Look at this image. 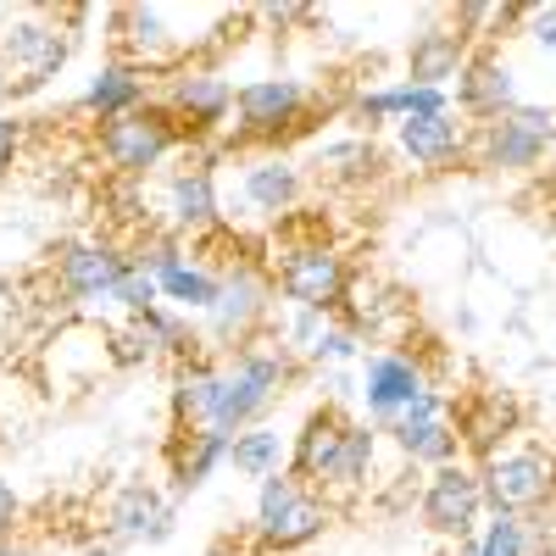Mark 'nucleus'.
<instances>
[{"instance_id": "obj_10", "label": "nucleus", "mask_w": 556, "mask_h": 556, "mask_svg": "<svg viewBox=\"0 0 556 556\" xmlns=\"http://www.w3.org/2000/svg\"><path fill=\"white\" fill-rule=\"evenodd\" d=\"M178 128H184V139H206V134H217L228 117H235V78L228 73H217V67H195V62H184V67H173L167 73V84H162V101H156Z\"/></svg>"}, {"instance_id": "obj_16", "label": "nucleus", "mask_w": 556, "mask_h": 556, "mask_svg": "<svg viewBox=\"0 0 556 556\" xmlns=\"http://www.w3.org/2000/svg\"><path fill=\"white\" fill-rule=\"evenodd\" d=\"M112 56L139 73H173L184 67V39L173 34L162 7H117L112 12Z\"/></svg>"}, {"instance_id": "obj_29", "label": "nucleus", "mask_w": 556, "mask_h": 556, "mask_svg": "<svg viewBox=\"0 0 556 556\" xmlns=\"http://www.w3.org/2000/svg\"><path fill=\"white\" fill-rule=\"evenodd\" d=\"M212 401H217V362H206V356L178 362V367H173V395H167L178 434L212 429Z\"/></svg>"}, {"instance_id": "obj_36", "label": "nucleus", "mask_w": 556, "mask_h": 556, "mask_svg": "<svg viewBox=\"0 0 556 556\" xmlns=\"http://www.w3.org/2000/svg\"><path fill=\"white\" fill-rule=\"evenodd\" d=\"M523 34H529V45H540L545 56H556V0L551 7H523Z\"/></svg>"}, {"instance_id": "obj_18", "label": "nucleus", "mask_w": 556, "mask_h": 556, "mask_svg": "<svg viewBox=\"0 0 556 556\" xmlns=\"http://www.w3.org/2000/svg\"><path fill=\"white\" fill-rule=\"evenodd\" d=\"M178 529V513H173V501L146 484V479H134L123 484L112 501H106V540L112 545H167Z\"/></svg>"}, {"instance_id": "obj_32", "label": "nucleus", "mask_w": 556, "mask_h": 556, "mask_svg": "<svg viewBox=\"0 0 556 556\" xmlns=\"http://www.w3.org/2000/svg\"><path fill=\"white\" fill-rule=\"evenodd\" d=\"M106 306H117L123 317H146V312L162 306V290H156V278H151L146 267H134V262H128V273L117 278V290H112Z\"/></svg>"}, {"instance_id": "obj_41", "label": "nucleus", "mask_w": 556, "mask_h": 556, "mask_svg": "<svg viewBox=\"0 0 556 556\" xmlns=\"http://www.w3.org/2000/svg\"><path fill=\"white\" fill-rule=\"evenodd\" d=\"M7 96H12V89H7V73H0V101H7Z\"/></svg>"}, {"instance_id": "obj_9", "label": "nucleus", "mask_w": 556, "mask_h": 556, "mask_svg": "<svg viewBox=\"0 0 556 556\" xmlns=\"http://www.w3.org/2000/svg\"><path fill=\"white\" fill-rule=\"evenodd\" d=\"M429 390H434L429 367L412 351H374V356L356 362V395L367 406V424H374L379 434L395 424V417H406Z\"/></svg>"}, {"instance_id": "obj_37", "label": "nucleus", "mask_w": 556, "mask_h": 556, "mask_svg": "<svg viewBox=\"0 0 556 556\" xmlns=\"http://www.w3.org/2000/svg\"><path fill=\"white\" fill-rule=\"evenodd\" d=\"M17 156H23V123L0 112V173H12Z\"/></svg>"}, {"instance_id": "obj_38", "label": "nucleus", "mask_w": 556, "mask_h": 556, "mask_svg": "<svg viewBox=\"0 0 556 556\" xmlns=\"http://www.w3.org/2000/svg\"><path fill=\"white\" fill-rule=\"evenodd\" d=\"M17 523H23V501H17L12 479H0V540H12Z\"/></svg>"}, {"instance_id": "obj_12", "label": "nucleus", "mask_w": 556, "mask_h": 556, "mask_svg": "<svg viewBox=\"0 0 556 556\" xmlns=\"http://www.w3.org/2000/svg\"><path fill=\"white\" fill-rule=\"evenodd\" d=\"M484 513V490H479V468L468 462H445L424 479V495H417V518H424L429 534L445 540H473V523Z\"/></svg>"}, {"instance_id": "obj_1", "label": "nucleus", "mask_w": 556, "mask_h": 556, "mask_svg": "<svg viewBox=\"0 0 556 556\" xmlns=\"http://www.w3.org/2000/svg\"><path fill=\"white\" fill-rule=\"evenodd\" d=\"M301 374V362L290 356L285 340H251L245 351H235V362L217 367V401H212V429L217 434H245L256 429L267 406L290 390V379Z\"/></svg>"}, {"instance_id": "obj_6", "label": "nucleus", "mask_w": 556, "mask_h": 556, "mask_svg": "<svg viewBox=\"0 0 556 556\" xmlns=\"http://www.w3.org/2000/svg\"><path fill=\"white\" fill-rule=\"evenodd\" d=\"M479 490H484L490 518H523V513H534V506H545L556 495V456L540 451V445L495 451L479 468Z\"/></svg>"}, {"instance_id": "obj_26", "label": "nucleus", "mask_w": 556, "mask_h": 556, "mask_svg": "<svg viewBox=\"0 0 556 556\" xmlns=\"http://www.w3.org/2000/svg\"><path fill=\"white\" fill-rule=\"evenodd\" d=\"M374 462H379V429L374 424H345V440H340V451H334V462H329V473H323V495H334V501H351V495H362L367 490V479H374Z\"/></svg>"}, {"instance_id": "obj_39", "label": "nucleus", "mask_w": 556, "mask_h": 556, "mask_svg": "<svg viewBox=\"0 0 556 556\" xmlns=\"http://www.w3.org/2000/svg\"><path fill=\"white\" fill-rule=\"evenodd\" d=\"M73 556H117V545H112V540H89V545L73 551Z\"/></svg>"}, {"instance_id": "obj_24", "label": "nucleus", "mask_w": 556, "mask_h": 556, "mask_svg": "<svg viewBox=\"0 0 556 556\" xmlns=\"http://www.w3.org/2000/svg\"><path fill=\"white\" fill-rule=\"evenodd\" d=\"M345 424L351 417L340 412V406H329L323 401L306 424H301V434H295V445H290V473L301 479V484H323V473H329V462H334V451H340V440H345Z\"/></svg>"}, {"instance_id": "obj_20", "label": "nucleus", "mask_w": 556, "mask_h": 556, "mask_svg": "<svg viewBox=\"0 0 556 556\" xmlns=\"http://www.w3.org/2000/svg\"><path fill=\"white\" fill-rule=\"evenodd\" d=\"M468 56H473V39L456 23H434L424 34H412V45H406V84L451 89L462 78V67H468Z\"/></svg>"}, {"instance_id": "obj_42", "label": "nucleus", "mask_w": 556, "mask_h": 556, "mask_svg": "<svg viewBox=\"0 0 556 556\" xmlns=\"http://www.w3.org/2000/svg\"><path fill=\"white\" fill-rule=\"evenodd\" d=\"M545 162H551V173H556V146H551V156H545Z\"/></svg>"}, {"instance_id": "obj_11", "label": "nucleus", "mask_w": 556, "mask_h": 556, "mask_svg": "<svg viewBox=\"0 0 556 556\" xmlns=\"http://www.w3.org/2000/svg\"><path fill=\"white\" fill-rule=\"evenodd\" d=\"M312 112V89L290 73H262L235 84V128L240 139H285Z\"/></svg>"}, {"instance_id": "obj_2", "label": "nucleus", "mask_w": 556, "mask_h": 556, "mask_svg": "<svg viewBox=\"0 0 556 556\" xmlns=\"http://www.w3.org/2000/svg\"><path fill=\"white\" fill-rule=\"evenodd\" d=\"M556 146V106H518V112H506L484 128H473L468 139V156L484 167V173H506V178H529L545 167Z\"/></svg>"}, {"instance_id": "obj_8", "label": "nucleus", "mask_w": 556, "mask_h": 556, "mask_svg": "<svg viewBox=\"0 0 556 556\" xmlns=\"http://www.w3.org/2000/svg\"><path fill=\"white\" fill-rule=\"evenodd\" d=\"M323 523H329V506L290 468L256 484V540L267 551H301L323 534Z\"/></svg>"}, {"instance_id": "obj_13", "label": "nucleus", "mask_w": 556, "mask_h": 556, "mask_svg": "<svg viewBox=\"0 0 556 556\" xmlns=\"http://www.w3.org/2000/svg\"><path fill=\"white\" fill-rule=\"evenodd\" d=\"M162 223H167V235L173 240H206L223 228V195H217V173L206 162H190L184 156L167 184H162Z\"/></svg>"}, {"instance_id": "obj_35", "label": "nucleus", "mask_w": 556, "mask_h": 556, "mask_svg": "<svg viewBox=\"0 0 556 556\" xmlns=\"http://www.w3.org/2000/svg\"><path fill=\"white\" fill-rule=\"evenodd\" d=\"M367 351H362V334L356 329H345V323L334 317L329 323V334L317 340V351L306 356V367H351V362H362Z\"/></svg>"}, {"instance_id": "obj_33", "label": "nucleus", "mask_w": 556, "mask_h": 556, "mask_svg": "<svg viewBox=\"0 0 556 556\" xmlns=\"http://www.w3.org/2000/svg\"><path fill=\"white\" fill-rule=\"evenodd\" d=\"M329 312H306V306H290V317H285V329H278V340L290 345V356L295 362H306L312 351H317V340L329 334Z\"/></svg>"}, {"instance_id": "obj_17", "label": "nucleus", "mask_w": 556, "mask_h": 556, "mask_svg": "<svg viewBox=\"0 0 556 556\" xmlns=\"http://www.w3.org/2000/svg\"><path fill=\"white\" fill-rule=\"evenodd\" d=\"M128 273V251H117L112 240H73L56 251V295L67 306H106L117 278Z\"/></svg>"}, {"instance_id": "obj_15", "label": "nucleus", "mask_w": 556, "mask_h": 556, "mask_svg": "<svg viewBox=\"0 0 556 556\" xmlns=\"http://www.w3.org/2000/svg\"><path fill=\"white\" fill-rule=\"evenodd\" d=\"M395 440V451L412 462V468H445V462H462V434H456V412L440 390H429L424 401H417L406 417H395V424L384 429Z\"/></svg>"}, {"instance_id": "obj_19", "label": "nucleus", "mask_w": 556, "mask_h": 556, "mask_svg": "<svg viewBox=\"0 0 556 556\" xmlns=\"http://www.w3.org/2000/svg\"><path fill=\"white\" fill-rule=\"evenodd\" d=\"M468 139H473V128L462 123L456 112L401 117V123H395V151H401V162L424 167V173H440V167H451L456 156H468Z\"/></svg>"}, {"instance_id": "obj_4", "label": "nucleus", "mask_w": 556, "mask_h": 556, "mask_svg": "<svg viewBox=\"0 0 556 556\" xmlns=\"http://www.w3.org/2000/svg\"><path fill=\"white\" fill-rule=\"evenodd\" d=\"M190 139H184V128L151 101V106H139L117 123H101V156L106 167L123 178V184H146L156 167H167Z\"/></svg>"}, {"instance_id": "obj_23", "label": "nucleus", "mask_w": 556, "mask_h": 556, "mask_svg": "<svg viewBox=\"0 0 556 556\" xmlns=\"http://www.w3.org/2000/svg\"><path fill=\"white\" fill-rule=\"evenodd\" d=\"M401 317H406V301H401L395 285H384V278H374V273H351V290L340 301V323H345V329H356L362 340L367 334L384 340L390 323H401Z\"/></svg>"}, {"instance_id": "obj_7", "label": "nucleus", "mask_w": 556, "mask_h": 556, "mask_svg": "<svg viewBox=\"0 0 556 556\" xmlns=\"http://www.w3.org/2000/svg\"><path fill=\"white\" fill-rule=\"evenodd\" d=\"M73 56V34L62 17H17L0 34V73H7L12 96H34L45 89Z\"/></svg>"}, {"instance_id": "obj_21", "label": "nucleus", "mask_w": 556, "mask_h": 556, "mask_svg": "<svg viewBox=\"0 0 556 556\" xmlns=\"http://www.w3.org/2000/svg\"><path fill=\"white\" fill-rule=\"evenodd\" d=\"M240 195H245V206L256 217L285 223L301 206V195H306V173L290 156H251L245 173H240Z\"/></svg>"}, {"instance_id": "obj_14", "label": "nucleus", "mask_w": 556, "mask_h": 556, "mask_svg": "<svg viewBox=\"0 0 556 556\" xmlns=\"http://www.w3.org/2000/svg\"><path fill=\"white\" fill-rule=\"evenodd\" d=\"M518 106H523L518 73H513V62H506L501 51H490V45L473 51L468 67H462V78L451 84V112L462 123H473V128H484V123H495L506 112H518Z\"/></svg>"}, {"instance_id": "obj_40", "label": "nucleus", "mask_w": 556, "mask_h": 556, "mask_svg": "<svg viewBox=\"0 0 556 556\" xmlns=\"http://www.w3.org/2000/svg\"><path fill=\"white\" fill-rule=\"evenodd\" d=\"M0 556H34L28 545H17V540H0Z\"/></svg>"}, {"instance_id": "obj_25", "label": "nucleus", "mask_w": 556, "mask_h": 556, "mask_svg": "<svg viewBox=\"0 0 556 556\" xmlns=\"http://www.w3.org/2000/svg\"><path fill=\"white\" fill-rule=\"evenodd\" d=\"M518 424H523V412H518V401L506 395V390H479L468 406L456 412V434H462V445L479 451V456H495L506 434H518Z\"/></svg>"}, {"instance_id": "obj_34", "label": "nucleus", "mask_w": 556, "mask_h": 556, "mask_svg": "<svg viewBox=\"0 0 556 556\" xmlns=\"http://www.w3.org/2000/svg\"><path fill=\"white\" fill-rule=\"evenodd\" d=\"M529 523L523 518H490L484 534L473 540V556H529Z\"/></svg>"}, {"instance_id": "obj_31", "label": "nucleus", "mask_w": 556, "mask_h": 556, "mask_svg": "<svg viewBox=\"0 0 556 556\" xmlns=\"http://www.w3.org/2000/svg\"><path fill=\"white\" fill-rule=\"evenodd\" d=\"M285 434H278L273 424H256V429H245V434H235L228 440V468H235L240 479H273V473H285Z\"/></svg>"}, {"instance_id": "obj_28", "label": "nucleus", "mask_w": 556, "mask_h": 556, "mask_svg": "<svg viewBox=\"0 0 556 556\" xmlns=\"http://www.w3.org/2000/svg\"><path fill=\"white\" fill-rule=\"evenodd\" d=\"M379 146H374V134H329V139H317L312 146V173L323 184H367L379 173Z\"/></svg>"}, {"instance_id": "obj_3", "label": "nucleus", "mask_w": 556, "mask_h": 556, "mask_svg": "<svg viewBox=\"0 0 556 556\" xmlns=\"http://www.w3.org/2000/svg\"><path fill=\"white\" fill-rule=\"evenodd\" d=\"M267 323H273V273H262L256 262H228L217 306L206 312L201 334L206 351H245L251 340H262Z\"/></svg>"}, {"instance_id": "obj_5", "label": "nucleus", "mask_w": 556, "mask_h": 556, "mask_svg": "<svg viewBox=\"0 0 556 556\" xmlns=\"http://www.w3.org/2000/svg\"><path fill=\"white\" fill-rule=\"evenodd\" d=\"M345 290H351V262H345L340 245L301 240V245H285L273 256V295H285L290 306L340 317Z\"/></svg>"}, {"instance_id": "obj_22", "label": "nucleus", "mask_w": 556, "mask_h": 556, "mask_svg": "<svg viewBox=\"0 0 556 556\" xmlns=\"http://www.w3.org/2000/svg\"><path fill=\"white\" fill-rule=\"evenodd\" d=\"M139 106H151V73H139V67H128L117 56H106L96 73H89L84 96H78V112L101 117V123H117V117H128Z\"/></svg>"}, {"instance_id": "obj_27", "label": "nucleus", "mask_w": 556, "mask_h": 556, "mask_svg": "<svg viewBox=\"0 0 556 556\" xmlns=\"http://www.w3.org/2000/svg\"><path fill=\"white\" fill-rule=\"evenodd\" d=\"M156 290H162V306H173V312H184V317H206V312L217 306L223 273L184 251L178 262H167V267L156 273Z\"/></svg>"}, {"instance_id": "obj_30", "label": "nucleus", "mask_w": 556, "mask_h": 556, "mask_svg": "<svg viewBox=\"0 0 556 556\" xmlns=\"http://www.w3.org/2000/svg\"><path fill=\"white\" fill-rule=\"evenodd\" d=\"M217 468H228V434L195 429L173 440V495H195Z\"/></svg>"}]
</instances>
